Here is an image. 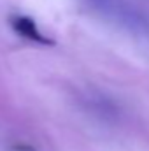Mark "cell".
I'll return each instance as SVG.
<instances>
[{
	"label": "cell",
	"mask_w": 149,
	"mask_h": 151,
	"mask_svg": "<svg viewBox=\"0 0 149 151\" xmlns=\"http://www.w3.org/2000/svg\"><path fill=\"white\" fill-rule=\"evenodd\" d=\"M11 25L12 28L16 30V34H19L21 37H27L28 40H34V42H39V44H44V46H49L53 44L51 39H47L40 30H39L37 23L28 18V16H14L11 19Z\"/></svg>",
	"instance_id": "1"
}]
</instances>
